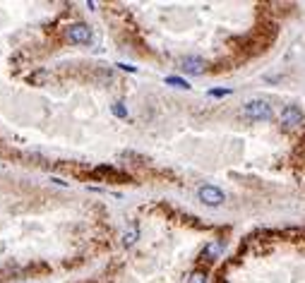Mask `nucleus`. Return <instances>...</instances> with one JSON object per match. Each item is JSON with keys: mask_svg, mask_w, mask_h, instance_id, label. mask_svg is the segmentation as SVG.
<instances>
[{"mask_svg": "<svg viewBox=\"0 0 305 283\" xmlns=\"http://www.w3.org/2000/svg\"><path fill=\"white\" fill-rule=\"evenodd\" d=\"M113 115H118V118H127V110H125L123 103H113Z\"/></svg>", "mask_w": 305, "mask_h": 283, "instance_id": "obj_10", "label": "nucleus"}, {"mask_svg": "<svg viewBox=\"0 0 305 283\" xmlns=\"http://www.w3.org/2000/svg\"><path fill=\"white\" fill-rule=\"evenodd\" d=\"M118 68H120V70H127V72H137V70L132 68V65H125V63H118Z\"/></svg>", "mask_w": 305, "mask_h": 283, "instance_id": "obj_13", "label": "nucleus"}, {"mask_svg": "<svg viewBox=\"0 0 305 283\" xmlns=\"http://www.w3.org/2000/svg\"><path fill=\"white\" fill-rule=\"evenodd\" d=\"M166 84H171V87H178V89H190V84L185 80H181V77H166Z\"/></svg>", "mask_w": 305, "mask_h": 283, "instance_id": "obj_7", "label": "nucleus"}, {"mask_svg": "<svg viewBox=\"0 0 305 283\" xmlns=\"http://www.w3.org/2000/svg\"><path fill=\"white\" fill-rule=\"evenodd\" d=\"M188 283H207V274H204V271H193L190 279H188Z\"/></svg>", "mask_w": 305, "mask_h": 283, "instance_id": "obj_9", "label": "nucleus"}, {"mask_svg": "<svg viewBox=\"0 0 305 283\" xmlns=\"http://www.w3.org/2000/svg\"><path fill=\"white\" fill-rule=\"evenodd\" d=\"M243 115L252 118V120H269L274 115V108L267 101H248L245 108H243Z\"/></svg>", "mask_w": 305, "mask_h": 283, "instance_id": "obj_1", "label": "nucleus"}, {"mask_svg": "<svg viewBox=\"0 0 305 283\" xmlns=\"http://www.w3.org/2000/svg\"><path fill=\"white\" fill-rule=\"evenodd\" d=\"M65 34H68V39L72 41V43H80V46H84V43H89V41H92V29L87 27V24H82V22L70 24Z\"/></svg>", "mask_w": 305, "mask_h": 283, "instance_id": "obj_2", "label": "nucleus"}, {"mask_svg": "<svg viewBox=\"0 0 305 283\" xmlns=\"http://www.w3.org/2000/svg\"><path fill=\"white\" fill-rule=\"evenodd\" d=\"M135 240H137V228L132 226L130 230H125V233H123V243H125V245H132Z\"/></svg>", "mask_w": 305, "mask_h": 283, "instance_id": "obj_8", "label": "nucleus"}, {"mask_svg": "<svg viewBox=\"0 0 305 283\" xmlns=\"http://www.w3.org/2000/svg\"><path fill=\"white\" fill-rule=\"evenodd\" d=\"M46 80V72H36L34 77H29V82H43Z\"/></svg>", "mask_w": 305, "mask_h": 283, "instance_id": "obj_12", "label": "nucleus"}, {"mask_svg": "<svg viewBox=\"0 0 305 283\" xmlns=\"http://www.w3.org/2000/svg\"><path fill=\"white\" fill-rule=\"evenodd\" d=\"M221 243H209L207 247H204V252H202V259H207V262H214L216 257L221 255Z\"/></svg>", "mask_w": 305, "mask_h": 283, "instance_id": "obj_6", "label": "nucleus"}, {"mask_svg": "<svg viewBox=\"0 0 305 283\" xmlns=\"http://www.w3.org/2000/svg\"><path fill=\"white\" fill-rule=\"evenodd\" d=\"M197 197L207 204V206H219V204H223V199H226V194H223L219 188H214V185H204V188H200Z\"/></svg>", "mask_w": 305, "mask_h": 283, "instance_id": "obj_3", "label": "nucleus"}, {"mask_svg": "<svg viewBox=\"0 0 305 283\" xmlns=\"http://www.w3.org/2000/svg\"><path fill=\"white\" fill-rule=\"evenodd\" d=\"M181 70L188 72V75H202L207 70V63L202 58H197V55H188V58L181 60Z\"/></svg>", "mask_w": 305, "mask_h": 283, "instance_id": "obj_5", "label": "nucleus"}, {"mask_svg": "<svg viewBox=\"0 0 305 283\" xmlns=\"http://www.w3.org/2000/svg\"><path fill=\"white\" fill-rule=\"evenodd\" d=\"M303 122V113L298 106H286L281 110V127L284 130H291V127H298Z\"/></svg>", "mask_w": 305, "mask_h": 283, "instance_id": "obj_4", "label": "nucleus"}, {"mask_svg": "<svg viewBox=\"0 0 305 283\" xmlns=\"http://www.w3.org/2000/svg\"><path fill=\"white\" fill-rule=\"evenodd\" d=\"M231 94V89H211L209 96H216V98H221V96H228Z\"/></svg>", "mask_w": 305, "mask_h": 283, "instance_id": "obj_11", "label": "nucleus"}]
</instances>
